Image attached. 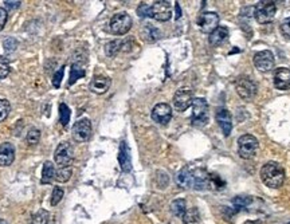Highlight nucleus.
<instances>
[{"instance_id":"42","label":"nucleus","mask_w":290,"mask_h":224,"mask_svg":"<svg viewBox=\"0 0 290 224\" xmlns=\"http://www.w3.org/2000/svg\"><path fill=\"white\" fill-rule=\"evenodd\" d=\"M245 224H263V223H262L261 220H249V221H246Z\"/></svg>"},{"instance_id":"15","label":"nucleus","mask_w":290,"mask_h":224,"mask_svg":"<svg viewBox=\"0 0 290 224\" xmlns=\"http://www.w3.org/2000/svg\"><path fill=\"white\" fill-rule=\"evenodd\" d=\"M274 86L278 90H289L290 89V69L279 67L274 72Z\"/></svg>"},{"instance_id":"37","label":"nucleus","mask_w":290,"mask_h":224,"mask_svg":"<svg viewBox=\"0 0 290 224\" xmlns=\"http://www.w3.org/2000/svg\"><path fill=\"white\" fill-rule=\"evenodd\" d=\"M63 74H65V69H63V67H61V69H59L58 71L55 72L54 77H53V85H54V87H57V89H58V87L61 86V82H62V78H63Z\"/></svg>"},{"instance_id":"34","label":"nucleus","mask_w":290,"mask_h":224,"mask_svg":"<svg viewBox=\"0 0 290 224\" xmlns=\"http://www.w3.org/2000/svg\"><path fill=\"white\" fill-rule=\"evenodd\" d=\"M3 47L6 53H14L16 50V47H18V40L15 39V38H7V39H4Z\"/></svg>"},{"instance_id":"28","label":"nucleus","mask_w":290,"mask_h":224,"mask_svg":"<svg viewBox=\"0 0 290 224\" xmlns=\"http://www.w3.org/2000/svg\"><path fill=\"white\" fill-rule=\"evenodd\" d=\"M70 116H71V113H70L69 106L66 104H61L59 105V121H61L62 127H67V123L70 122Z\"/></svg>"},{"instance_id":"14","label":"nucleus","mask_w":290,"mask_h":224,"mask_svg":"<svg viewBox=\"0 0 290 224\" xmlns=\"http://www.w3.org/2000/svg\"><path fill=\"white\" fill-rule=\"evenodd\" d=\"M215 118H216L218 125L221 127L223 134H225V136H230L231 129H232V118H231V114H230L229 110L225 108H221L216 112Z\"/></svg>"},{"instance_id":"27","label":"nucleus","mask_w":290,"mask_h":224,"mask_svg":"<svg viewBox=\"0 0 290 224\" xmlns=\"http://www.w3.org/2000/svg\"><path fill=\"white\" fill-rule=\"evenodd\" d=\"M71 177V168L70 166H62L58 172H55V180L58 183H66Z\"/></svg>"},{"instance_id":"12","label":"nucleus","mask_w":290,"mask_h":224,"mask_svg":"<svg viewBox=\"0 0 290 224\" xmlns=\"http://www.w3.org/2000/svg\"><path fill=\"white\" fill-rule=\"evenodd\" d=\"M198 24H199L200 30L203 33L211 34L214 30H216L219 27V16L215 12H204V14L200 15L199 20H198Z\"/></svg>"},{"instance_id":"22","label":"nucleus","mask_w":290,"mask_h":224,"mask_svg":"<svg viewBox=\"0 0 290 224\" xmlns=\"http://www.w3.org/2000/svg\"><path fill=\"white\" fill-rule=\"evenodd\" d=\"M183 223L184 224H199L200 223V215L198 208H189L185 211L184 216H183Z\"/></svg>"},{"instance_id":"21","label":"nucleus","mask_w":290,"mask_h":224,"mask_svg":"<svg viewBox=\"0 0 290 224\" xmlns=\"http://www.w3.org/2000/svg\"><path fill=\"white\" fill-rule=\"evenodd\" d=\"M53 179H55V168L54 164L51 161H46L42 169V176H40V181L42 184H50Z\"/></svg>"},{"instance_id":"2","label":"nucleus","mask_w":290,"mask_h":224,"mask_svg":"<svg viewBox=\"0 0 290 224\" xmlns=\"http://www.w3.org/2000/svg\"><path fill=\"white\" fill-rule=\"evenodd\" d=\"M277 12V6L274 2H269V0H263L257 3L255 8H254V16L255 20L261 24H266L270 23L274 19Z\"/></svg>"},{"instance_id":"13","label":"nucleus","mask_w":290,"mask_h":224,"mask_svg":"<svg viewBox=\"0 0 290 224\" xmlns=\"http://www.w3.org/2000/svg\"><path fill=\"white\" fill-rule=\"evenodd\" d=\"M152 118L155 122L165 125L172 118V109L168 104H157L152 110Z\"/></svg>"},{"instance_id":"38","label":"nucleus","mask_w":290,"mask_h":224,"mask_svg":"<svg viewBox=\"0 0 290 224\" xmlns=\"http://www.w3.org/2000/svg\"><path fill=\"white\" fill-rule=\"evenodd\" d=\"M7 18H8V14L6 11V8H2L0 7V31L4 29V26L7 23Z\"/></svg>"},{"instance_id":"8","label":"nucleus","mask_w":290,"mask_h":224,"mask_svg":"<svg viewBox=\"0 0 290 224\" xmlns=\"http://www.w3.org/2000/svg\"><path fill=\"white\" fill-rule=\"evenodd\" d=\"M72 138L77 142H85L87 141L91 136V122L90 119L82 118L78 119L74 127H72Z\"/></svg>"},{"instance_id":"23","label":"nucleus","mask_w":290,"mask_h":224,"mask_svg":"<svg viewBox=\"0 0 290 224\" xmlns=\"http://www.w3.org/2000/svg\"><path fill=\"white\" fill-rule=\"evenodd\" d=\"M185 211H187V204H185V200L178 199V200H175V202H172V204H171V212L174 213L175 216L183 217L184 216Z\"/></svg>"},{"instance_id":"33","label":"nucleus","mask_w":290,"mask_h":224,"mask_svg":"<svg viewBox=\"0 0 290 224\" xmlns=\"http://www.w3.org/2000/svg\"><path fill=\"white\" fill-rule=\"evenodd\" d=\"M10 71H11V67L8 61L4 57H0V80H4L10 74Z\"/></svg>"},{"instance_id":"36","label":"nucleus","mask_w":290,"mask_h":224,"mask_svg":"<svg viewBox=\"0 0 290 224\" xmlns=\"http://www.w3.org/2000/svg\"><path fill=\"white\" fill-rule=\"evenodd\" d=\"M137 14H138V16H141V18H147V16L151 18V6H148V4H145V3H141L137 8Z\"/></svg>"},{"instance_id":"17","label":"nucleus","mask_w":290,"mask_h":224,"mask_svg":"<svg viewBox=\"0 0 290 224\" xmlns=\"http://www.w3.org/2000/svg\"><path fill=\"white\" fill-rule=\"evenodd\" d=\"M118 163L121 165V169L124 172H129L132 169V157H131V149L128 146L125 141L121 142L120 152H118Z\"/></svg>"},{"instance_id":"16","label":"nucleus","mask_w":290,"mask_h":224,"mask_svg":"<svg viewBox=\"0 0 290 224\" xmlns=\"http://www.w3.org/2000/svg\"><path fill=\"white\" fill-rule=\"evenodd\" d=\"M15 148L10 142H3L0 145V166H8L14 163Z\"/></svg>"},{"instance_id":"29","label":"nucleus","mask_w":290,"mask_h":224,"mask_svg":"<svg viewBox=\"0 0 290 224\" xmlns=\"http://www.w3.org/2000/svg\"><path fill=\"white\" fill-rule=\"evenodd\" d=\"M144 38L145 40H148V42H155L156 39H159L160 36V31L152 26H147L144 29Z\"/></svg>"},{"instance_id":"19","label":"nucleus","mask_w":290,"mask_h":224,"mask_svg":"<svg viewBox=\"0 0 290 224\" xmlns=\"http://www.w3.org/2000/svg\"><path fill=\"white\" fill-rule=\"evenodd\" d=\"M229 38V30L226 27H222L219 26L216 30H214L212 33L208 36V40H210L211 46H221L222 43H225L226 40Z\"/></svg>"},{"instance_id":"39","label":"nucleus","mask_w":290,"mask_h":224,"mask_svg":"<svg viewBox=\"0 0 290 224\" xmlns=\"http://www.w3.org/2000/svg\"><path fill=\"white\" fill-rule=\"evenodd\" d=\"M247 203H249V200L245 199V197H236V199L234 200V204H235L236 210H240V208H243V207L246 206Z\"/></svg>"},{"instance_id":"26","label":"nucleus","mask_w":290,"mask_h":224,"mask_svg":"<svg viewBox=\"0 0 290 224\" xmlns=\"http://www.w3.org/2000/svg\"><path fill=\"white\" fill-rule=\"evenodd\" d=\"M31 224H50V213L44 210H39L33 216Z\"/></svg>"},{"instance_id":"20","label":"nucleus","mask_w":290,"mask_h":224,"mask_svg":"<svg viewBox=\"0 0 290 224\" xmlns=\"http://www.w3.org/2000/svg\"><path fill=\"white\" fill-rule=\"evenodd\" d=\"M176 183L181 188H192V169L183 168L176 176Z\"/></svg>"},{"instance_id":"44","label":"nucleus","mask_w":290,"mask_h":224,"mask_svg":"<svg viewBox=\"0 0 290 224\" xmlns=\"http://www.w3.org/2000/svg\"><path fill=\"white\" fill-rule=\"evenodd\" d=\"M287 224H290V223H287Z\"/></svg>"},{"instance_id":"25","label":"nucleus","mask_w":290,"mask_h":224,"mask_svg":"<svg viewBox=\"0 0 290 224\" xmlns=\"http://www.w3.org/2000/svg\"><path fill=\"white\" fill-rule=\"evenodd\" d=\"M85 69H82L80 65H77V63H74V65L71 66V71H70V81H69V86H71V85H74V83L77 82V81L80 80V78H82V77H85Z\"/></svg>"},{"instance_id":"32","label":"nucleus","mask_w":290,"mask_h":224,"mask_svg":"<svg viewBox=\"0 0 290 224\" xmlns=\"http://www.w3.org/2000/svg\"><path fill=\"white\" fill-rule=\"evenodd\" d=\"M27 142H29L30 145H36L38 142H39L40 140V132L36 128H33V129L29 130V133H27Z\"/></svg>"},{"instance_id":"9","label":"nucleus","mask_w":290,"mask_h":224,"mask_svg":"<svg viewBox=\"0 0 290 224\" xmlns=\"http://www.w3.org/2000/svg\"><path fill=\"white\" fill-rule=\"evenodd\" d=\"M151 18L159 22H167L172 18V6L170 2H155L151 6Z\"/></svg>"},{"instance_id":"5","label":"nucleus","mask_w":290,"mask_h":224,"mask_svg":"<svg viewBox=\"0 0 290 224\" xmlns=\"http://www.w3.org/2000/svg\"><path fill=\"white\" fill-rule=\"evenodd\" d=\"M132 27V18L127 12H118L110 19V31L114 35H125Z\"/></svg>"},{"instance_id":"3","label":"nucleus","mask_w":290,"mask_h":224,"mask_svg":"<svg viewBox=\"0 0 290 224\" xmlns=\"http://www.w3.org/2000/svg\"><path fill=\"white\" fill-rule=\"evenodd\" d=\"M192 123L195 127H204L208 122V104L204 98H195L192 101Z\"/></svg>"},{"instance_id":"24","label":"nucleus","mask_w":290,"mask_h":224,"mask_svg":"<svg viewBox=\"0 0 290 224\" xmlns=\"http://www.w3.org/2000/svg\"><path fill=\"white\" fill-rule=\"evenodd\" d=\"M124 47V42L123 40H112L106 44L105 47V53L108 57H116Z\"/></svg>"},{"instance_id":"30","label":"nucleus","mask_w":290,"mask_h":224,"mask_svg":"<svg viewBox=\"0 0 290 224\" xmlns=\"http://www.w3.org/2000/svg\"><path fill=\"white\" fill-rule=\"evenodd\" d=\"M10 110H11L10 102L7 99H2L0 98V122H3L4 119L7 118L8 114H10Z\"/></svg>"},{"instance_id":"7","label":"nucleus","mask_w":290,"mask_h":224,"mask_svg":"<svg viewBox=\"0 0 290 224\" xmlns=\"http://www.w3.org/2000/svg\"><path fill=\"white\" fill-rule=\"evenodd\" d=\"M274 65H276V59H274V55H273L272 51L263 50L254 55V66L259 71H270V70L274 69Z\"/></svg>"},{"instance_id":"10","label":"nucleus","mask_w":290,"mask_h":224,"mask_svg":"<svg viewBox=\"0 0 290 224\" xmlns=\"http://www.w3.org/2000/svg\"><path fill=\"white\" fill-rule=\"evenodd\" d=\"M194 101V95H192V90L188 89V87H181L179 89L176 93H175L174 97V105L176 110L179 112H184L189 106L192 105Z\"/></svg>"},{"instance_id":"31","label":"nucleus","mask_w":290,"mask_h":224,"mask_svg":"<svg viewBox=\"0 0 290 224\" xmlns=\"http://www.w3.org/2000/svg\"><path fill=\"white\" fill-rule=\"evenodd\" d=\"M63 195H65V191L61 188V187H54V189H53V195H51V206L55 207L58 206L59 202L62 200V197H63Z\"/></svg>"},{"instance_id":"41","label":"nucleus","mask_w":290,"mask_h":224,"mask_svg":"<svg viewBox=\"0 0 290 224\" xmlns=\"http://www.w3.org/2000/svg\"><path fill=\"white\" fill-rule=\"evenodd\" d=\"M175 8H176V19H179L181 16V10L180 7H179V3L175 4Z\"/></svg>"},{"instance_id":"18","label":"nucleus","mask_w":290,"mask_h":224,"mask_svg":"<svg viewBox=\"0 0 290 224\" xmlns=\"http://www.w3.org/2000/svg\"><path fill=\"white\" fill-rule=\"evenodd\" d=\"M110 83H112V81L109 80L108 77H94L93 81L90 82V90L93 91V93H95V94H104V93H106V91L109 90Z\"/></svg>"},{"instance_id":"35","label":"nucleus","mask_w":290,"mask_h":224,"mask_svg":"<svg viewBox=\"0 0 290 224\" xmlns=\"http://www.w3.org/2000/svg\"><path fill=\"white\" fill-rule=\"evenodd\" d=\"M279 30H281V34L283 35V38L290 40V18H286L282 23H281Z\"/></svg>"},{"instance_id":"1","label":"nucleus","mask_w":290,"mask_h":224,"mask_svg":"<svg viewBox=\"0 0 290 224\" xmlns=\"http://www.w3.org/2000/svg\"><path fill=\"white\" fill-rule=\"evenodd\" d=\"M261 179L269 188H279L285 181V169L276 161H269L262 166Z\"/></svg>"},{"instance_id":"4","label":"nucleus","mask_w":290,"mask_h":224,"mask_svg":"<svg viewBox=\"0 0 290 224\" xmlns=\"http://www.w3.org/2000/svg\"><path fill=\"white\" fill-rule=\"evenodd\" d=\"M258 148H259L258 140L251 134H245L238 140V153L242 159H253L255 153L258 152Z\"/></svg>"},{"instance_id":"6","label":"nucleus","mask_w":290,"mask_h":224,"mask_svg":"<svg viewBox=\"0 0 290 224\" xmlns=\"http://www.w3.org/2000/svg\"><path fill=\"white\" fill-rule=\"evenodd\" d=\"M55 163L58 164L59 166H70V163L74 159V149H72V145L70 142L65 141L61 142L58 145V148L54 153Z\"/></svg>"},{"instance_id":"40","label":"nucleus","mask_w":290,"mask_h":224,"mask_svg":"<svg viewBox=\"0 0 290 224\" xmlns=\"http://www.w3.org/2000/svg\"><path fill=\"white\" fill-rule=\"evenodd\" d=\"M4 4H6V7L10 8V10H15V8H19V6H20V2H4Z\"/></svg>"},{"instance_id":"11","label":"nucleus","mask_w":290,"mask_h":224,"mask_svg":"<svg viewBox=\"0 0 290 224\" xmlns=\"http://www.w3.org/2000/svg\"><path fill=\"white\" fill-rule=\"evenodd\" d=\"M236 93L245 101H250L257 94V85L250 78H240L236 82Z\"/></svg>"},{"instance_id":"43","label":"nucleus","mask_w":290,"mask_h":224,"mask_svg":"<svg viewBox=\"0 0 290 224\" xmlns=\"http://www.w3.org/2000/svg\"><path fill=\"white\" fill-rule=\"evenodd\" d=\"M0 224H7V223H6V221L2 220V219H0Z\"/></svg>"}]
</instances>
